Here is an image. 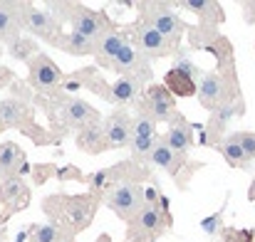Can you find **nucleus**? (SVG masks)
Wrapping results in <instances>:
<instances>
[{"label":"nucleus","mask_w":255,"mask_h":242,"mask_svg":"<svg viewBox=\"0 0 255 242\" xmlns=\"http://www.w3.org/2000/svg\"><path fill=\"white\" fill-rule=\"evenodd\" d=\"M161 84L169 89V94L173 99H188V96L198 94V84L201 81H196L193 77H188V75H183V72H178V70L171 67L169 72L164 75Z\"/></svg>","instance_id":"26"},{"label":"nucleus","mask_w":255,"mask_h":242,"mask_svg":"<svg viewBox=\"0 0 255 242\" xmlns=\"http://www.w3.org/2000/svg\"><path fill=\"white\" fill-rule=\"evenodd\" d=\"M0 242H7V225H5V218H0Z\"/></svg>","instance_id":"33"},{"label":"nucleus","mask_w":255,"mask_h":242,"mask_svg":"<svg viewBox=\"0 0 255 242\" xmlns=\"http://www.w3.org/2000/svg\"><path fill=\"white\" fill-rule=\"evenodd\" d=\"M30 230H32V233H30V240L27 242H62L65 238H75L72 233L62 230V228H60V225H55V223L32 225Z\"/></svg>","instance_id":"29"},{"label":"nucleus","mask_w":255,"mask_h":242,"mask_svg":"<svg viewBox=\"0 0 255 242\" xmlns=\"http://www.w3.org/2000/svg\"><path fill=\"white\" fill-rule=\"evenodd\" d=\"M75 146L82 151V154H89V156H97V154H104L107 151V139H104V121L99 124H92L82 131L75 134Z\"/></svg>","instance_id":"23"},{"label":"nucleus","mask_w":255,"mask_h":242,"mask_svg":"<svg viewBox=\"0 0 255 242\" xmlns=\"http://www.w3.org/2000/svg\"><path fill=\"white\" fill-rule=\"evenodd\" d=\"M20 12H22V30L35 37L37 42H45L50 47H57L62 35H65V25L57 22L45 7H37L35 2H20Z\"/></svg>","instance_id":"9"},{"label":"nucleus","mask_w":255,"mask_h":242,"mask_svg":"<svg viewBox=\"0 0 255 242\" xmlns=\"http://www.w3.org/2000/svg\"><path fill=\"white\" fill-rule=\"evenodd\" d=\"M243 20L248 25H255V0L253 2H243Z\"/></svg>","instance_id":"32"},{"label":"nucleus","mask_w":255,"mask_h":242,"mask_svg":"<svg viewBox=\"0 0 255 242\" xmlns=\"http://www.w3.org/2000/svg\"><path fill=\"white\" fill-rule=\"evenodd\" d=\"M97 242H112V240H109L107 235H102V238H99V240H97Z\"/></svg>","instance_id":"35"},{"label":"nucleus","mask_w":255,"mask_h":242,"mask_svg":"<svg viewBox=\"0 0 255 242\" xmlns=\"http://www.w3.org/2000/svg\"><path fill=\"white\" fill-rule=\"evenodd\" d=\"M67 25H70V32L85 35V37H92V40H99L109 30L117 27V22L104 10H94L85 2H72L70 15H67Z\"/></svg>","instance_id":"11"},{"label":"nucleus","mask_w":255,"mask_h":242,"mask_svg":"<svg viewBox=\"0 0 255 242\" xmlns=\"http://www.w3.org/2000/svg\"><path fill=\"white\" fill-rule=\"evenodd\" d=\"M32 165L27 163V154L22 151L20 144L15 141H2L0 144V180L7 178H22Z\"/></svg>","instance_id":"19"},{"label":"nucleus","mask_w":255,"mask_h":242,"mask_svg":"<svg viewBox=\"0 0 255 242\" xmlns=\"http://www.w3.org/2000/svg\"><path fill=\"white\" fill-rule=\"evenodd\" d=\"M178 2H166V0H144L136 2V17L144 20L146 25H151L156 32H161L166 40L181 45V40L186 37L188 22H183V17L176 12Z\"/></svg>","instance_id":"4"},{"label":"nucleus","mask_w":255,"mask_h":242,"mask_svg":"<svg viewBox=\"0 0 255 242\" xmlns=\"http://www.w3.org/2000/svg\"><path fill=\"white\" fill-rule=\"evenodd\" d=\"M30 173H32L35 185H45L52 175H57V173H60V168H57L55 163H35V165L30 168Z\"/></svg>","instance_id":"30"},{"label":"nucleus","mask_w":255,"mask_h":242,"mask_svg":"<svg viewBox=\"0 0 255 242\" xmlns=\"http://www.w3.org/2000/svg\"><path fill=\"white\" fill-rule=\"evenodd\" d=\"M146 94V84L134 77H117L112 81V106L114 109H139Z\"/></svg>","instance_id":"17"},{"label":"nucleus","mask_w":255,"mask_h":242,"mask_svg":"<svg viewBox=\"0 0 255 242\" xmlns=\"http://www.w3.org/2000/svg\"><path fill=\"white\" fill-rule=\"evenodd\" d=\"M178 7L193 12L201 25L218 27V25L226 22V10H223V5L216 2V0H183V2H178Z\"/></svg>","instance_id":"21"},{"label":"nucleus","mask_w":255,"mask_h":242,"mask_svg":"<svg viewBox=\"0 0 255 242\" xmlns=\"http://www.w3.org/2000/svg\"><path fill=\"white\" fill-rule=\"evenodd\" d=\"M62 80H65V75L50 55L42 52L32 62H27V84L37 91V96L52 99V96L62 94Z\"/></svg>","instance_id":"10"},{"label":"nucleus","mask_w":255,"mask_h":242,"mask_svg":"<svg viewBox=\"0 0 255 242\" xmlns=\"http://www.w3.org/2000/svg\"><path fill=\"white\" fill-rule=\"evenodd\" d=\"M35 104L45 109L47 119H50V134L57 136L60 141L70 134V131H82L92 124L104 121V116L99 114V109H94L89 101L75 96V94H57L52 99H42L35 96Z\"/></svg>","instance_id":"1"},{"label":"nucleus","mask_w":255,"mask_h":242,"mask_svg":"<svg viewBox=\"0 0 255 242\" xmlns=\"http://www.w3.org/2000/svg\"><path fill=\"white\" fill-rule=\"evenodd\" d=\"M5 47V55L10 57V60H15V62H32L37 55H42V47H40V42L35 40V37H30L27 32H22V35H17L15 40H10L7 45H2Z\"/></svg>","instance_id":"24"},{"label":"nucleus","mask_w":255,"mask_h":242,"mask_svg":"<svg viewBox=\"0 0 255 242\" xmlns=\"http://www.w3.org/2000/svg\"><path fill=\"white\" fill-rule=\"evenodd\" d=\"M2 131H5V126H2V121H0V134H2Z\"/></svg>","instance_id":"38"},{"label":"nucleus","mask_w":255,"mask_h":242,"mask_svg":"<svg viewBox=\"0 0 255 242\" xmlns=\"http://www.w3.org/2000/svg\"><path fill=\"white\" fill-rule=\"evenodd\" d=\"M196 96H198V104L211 114L223 109V106H231V104L241 101V86H238L233 60L231 62H218L216 70L206 72L201 84H198Z\"/></svg>","instance_id":"2"},{"label":"nucleus","mask_w":255,"mask_h":242,"mask_svg":"<svg viewBox=\"0 0 255 242\" xmlns=\"http://www.w3.org/2000/svg\"><path fill=\"white\" fill-rule=\"evenodd\" d=\"M62 242H75V238H65V240Z\"/></svg>","instance_id":"36"},{"label":"nucleus","mask_w":255,"mask_h":242,"mask_svg":"<svg viewBox=\"0 0 255 242\" xmlns=\"http://www.w3.org/2000/svg\"><path fill=\"white\" fill-rule=\"evenodd\" d=\"M236 139H238V144L243 146V151H246V156L255 161V131H236Z\"/></svg>","instance_id":"31"},{"label":"nucleus","mask_w":255,"mask_h":242,"mask_svg":"<svg viewBox=\"0 0 255 242\" xmlns=\"http://www.w3.org/2000/svg\"><path fill=\"white\" fill-rule=\"evenodd\" d=\"M136 111H146L156 124H169L181 114L178 106H176V99L171 96L164 84H149L146 94H144V101Z\"/></svg>","instance_id":"14"},{"label":"nucleus","mask_w":255,"mask_h":242,"mask_svg":"<svg viewBox=\"0 0 255 242\" xmlns=\"http://www.w3.org/2000/svg\"><path fill=\"white\" fill-rule=\"evenodd\" d=\"M2 52H5V47H2V45H0V57H2Z\"/></svg>","instance_id":"37"},{"label":"nucleus","mask_w":255,"mask_h":242,"mask_svg":"<svg viewBox=\"0 0 255 242\" xmlns=\"http://www.w3.org/2000/svg\"><path fill=\"white\" fill-rule=\"evenodd\" d=\"M109 72H114L117 77H134V80H139L141 84H146V86L154 80L151 62H149L146 57H141V55L131 47V42L119 50V55L114 57V62H112V67H109Z\"/></svg>","instance_id":"13"},{"label":"nucleus","mask_w":255,"mask_h":242,"mask_svg":"<svg viewBox=\"0 0 255 242\" xmlns=\"http://www.w3.org/2000/svg\"><path fill=\"white\" fill-rule=\"evenodd\" d=\"M131 121H134V114H131L129 109H114L109 116H104L107 151L129 149V141H131Z\"/></svg>","instance_id":"15"},{"label":"nucleus","mask_w":255,"mask_h":242,"mask_svg":"<svg viewBox=\"0 0 255 242\" xmlns=\"http://www.w3.org/2000/svg\"><path fill=\"white\" fill-rule=\"evenodd\" d=\"M22 32L20 2H0V45H7Z\"/></svg>","instance_id":"22"},{"label":"nucleus","mask_w":255,"mask_h":242,"mask_svg":"<svg viewBox=\"0 0 255 242\" xmlns=\"http://www.w3.org/2000/svg\"><path fill=\"white\" fill-rule=\"evenodd\" d=\"M248 200L255 203V178H253V183H251V188H248Z\"/></svg>","instance_id":"34"},{"label":"nucleus","mask_w":255,"mask_h":242,"mask_svg":"<svg viewBox=\"0 0 255 242\" xmlns=\"http://www.w3.org/2000/svg\"><path fill=\"white\" fill-rule=\"evenodd\" d=\"M186 37H188V47L191 50H201V52H211L223 37L218 32V27H211V25H188L186 30Z\"/></svg>","instance_id":"25"},{"label":"nucleus","mask_w":255,"mask_h":242,"mask_svg":"<svg viewBox=\"0 0 255 242\" xmlns=\"http://www.w3.org/2000/svg\"><path fill=\"white\" fill-rule=\"evenodd\" d=\"M159 124L146 114V111H136L134 121H131V141H129V154L131 159L146 165V156L151 151V146L159 139Z\"/></svg>","instance_id":"12"},{"label":"nucleus","mask_w":255,"mask_h":242,"mask_svg":"<svg viewBox=\"0 0 255 242\" xmlns=\"http://www.w3.org/2000/svg\"><path fill=\"white\" fill-rule=\"evenodd\" d=\"M124 32L129 35L131 47H134L141 57H146L149 62L164 60V57H178L181 50H183L181 45L166 40L161 32H156L151 25H146V22L139 20V17H136L131 25H124Z\"/></svg>","instance_id":"5"},{"label":"nucleus","mask_w":255,"mask_h":242,"mask_svg":"<svg viewBox=\"0 0 255 242\" xmlns=\"http://www.w3.org/2000/svg\"><path fill=\"white\" fill-rule=\"evenodd\" d=\"M32 200V188L25 178H7L0 180V208L7 215L22 213Z\"/></svg>","instance_id":"16"},{"label":"nucleus","mask_w":255,"mask_h":242,"mask_svg":"<svg viewBox=\"0 0 255 242\" xmlns=\"http://www.w3.org/2000/svg\"><path fill=\"white\" fill-rule=\"evenodd\" d=\"M124 45H129V35L124 32V25H122V27L117 25V27L109 30L104 37H99V40H97V52H94L97 70H99V72H104V70L109 72L114 57L119 55V50H122Z\"/></svg>","instance_id":"18"},{"label":"nucleus","mask_w":255,"mask_h":242,"mask_svg":"<svg viewBox=\"0 0 255 242\" xmlns=\"http://www.w3.org/2000/svg\"><path fill=\"white\" fill-rule=\"evenodd\" d=\"M171 228L169 200L164 198L161 205H144V210L127 225V240L129 242H156Z\"/></svg>","instance_id":"8"},{"label":"nucleus","mask_w":255,"mask_h":242,"mask_svg":"<svg viewBox=\"0 0 255 242\" xmlns=\"http://www.w3.org/2000/svg\"><path fill=\"white\" fill-rule=\"evenodd\" d=\"M0 121L5 129H15L20 134H25L35 146H50V144H60L57 136H52L50 131H45L37 121H35V109L30 101L17 99V96H5L0 99Z\"/></svg>","instance_id":"3"},{"label":"nucleus","mask_w":255,"mask_h":242,"mask_svg":"<svg viewBox=\"0 0 255 242\" xmlns=\"http://www.w3.org/2000/svg\"><path fill=\"white\" fill-rule=\"evenodd\" d=\"M146 165H149V168L154 165V168H161V170L171 173L173 183H176L181 190L188 188V180H191L193 170L203 168V163H196V161H191L188 156H181V154L171 151L169 144L164 141V136H159L156 144L151 146V151H149V156H146Z\"/></svg>","instance_id":"7"},{"label":"nucleus","mask_w":255,"mask_h":242,"mask_svg":"<svg viewBox=\"0 0 255 242\" xmlns=\"http://www.w3.org/2000/svg\"><path fill=\"white\" fill-rule=\"evenodd\" d=\"M144 180L139 178H122L117 180L102 198V203L127 225L144 210Z\"/></svg>","instance_id":"6"},{"label":"nucleus","mask_w":255,"mask_h":242,"mask_svg":"<svg viewBox=\"0 0 255 242\" xmlns=\"http://www.w3.org/2000/svg\"><path fill=\"white\" fill-rule=\"evenodd\" d=\"M57 50L72 55V57H94L97 52V40L85 37V35H77V32H65Z\"/></svg>","instance_id":"27"},{"label":"nucleus","mask_w":255,"mask_h":242,"mask_svg":"<svg viewBox=\"0 0 255 242\" xmlns=\"http://www.w3.org/2000/svg\"><path fill=\"white\" fill-rule=\"evenodd\" d=\"M164 141L169 144L171 151H176V154H181V156H188V151L196 146L193 126H191V121H188L183 114H178L173 121H169V124H166Z\"/></svg>","instance_id":"20"},{"label":"nucleus","mask_w":255,"mask_h":242,"mask_svg":"<svg viewBox=\"0 0 255 242\" xmlns=\"http://www.w3.org/2000/svg\"><path fill=\"white\" fill-rule=\"evenodd\" d=\"M216 149H218V154L223 156V161L228 163L231 168H248V165L253 163L251 159H248V156H246L243 146L238 144V139H236V131H233V134H228V136H226V139H223V141L216 146Z\"/></svg>","instance_id":"28"}]
</instances>
